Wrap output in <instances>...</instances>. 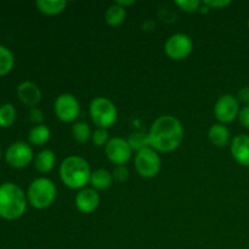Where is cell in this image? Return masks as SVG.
<instances>
[{
  "label": "cell",
  "instance_id": "cell-1",
  "mask_svg": "<svg viewBox=\"0 0 249 249\" xmlns=\"http://www.w3.org/2000/svg\"><path fill=\"white\" fill-rule=\"evenodd\" d=\"M150 146L157 152H173L184 140V126L173 116H160L148 131Z\"/></svg>",
  "mask_w": 249,
  "mask_h": 249
},
{
  "label": "cell",
  "instance_id": "cell-2",
  "mask_svg": "<svg viewBox=\"0 0 249 249\" xmlns=\"http://www.w3.org/2000/svg\"><path fill=\"white\" fill-rule=\"evenodd\" d=\"M27 195L18 185L4 182L0 185V218L16 220L21 218L27 209Z\"/></svg>",
  "mask_w": 249,
  "mask_h": 249
},
{
  "label": "cell",
  "instance_id": "cell-3",
  "mask_svg": "<svg viewBox=\"0 0 249 249\" xmlns=\"http://www.w3.org/2000/svg\"><path fill=\"white\" fill-rule=\"evenodd\" d=\"M89 163L79 156L65 158L60 165V178L65 186L72 190H83L91 177Z\"/></svg>",
  "mask_w": 249,
  "mask_h": 249
},
{
  "label": "cell",
  "instance_id": "cell-4",
  "mask_svg": "<svg viewBox=\"0 0 249 249\" xmlns=\"http://www.w3.org/2000/svg\"><path fill=\"white\" fill-rule=\"evenodd\" d=\"M57 196V189L48 178H38L29 185L27 201L33 208L46 209L53 203Z\"/></svg>",
  "mask_w": 249,
  "mask_h": 249
},
{
  "label": "cell",
  "instance_id": "cell-5",
  "mask_svg": "<svg viewBox=\"0 0 249 249\" xmlns=\"http://www.w3.org/2000/svg\"><path fill=\"white\" fill-rule=\"evenodd\" d=\"M89 113L95 125L102 129L112 126L118 118L116 105L106 97H95L90 102Z\"/></svg>",
  "mask_w": 249,
  "mask_h": 249
},
{
  "label": "cell",
  "instance_id": "cell-6",
  "mask_svg": "<svg viewBox=\"0 0 249 249\" xmlns=\"http://www.w3.org/2000/svg\"><path fill=\"white\" fill-rule=\"evenodd\" d=\"M162 160L157 151L152 147H146L136 152L135 168L138 174L143 179H152L160 173Z\"/></svg>",
  "mask_w": 249,
  "mask_h": 249
},
{
  "label": "cell",
  "instance_id": "cell-7",
  "mask_svg": "<svg viewBox=\"0 0 249 249\" xmlns=\"http://www.w3.org/2000/svg\"><path fill=\"white\" fill-rule=\"evenodd\" d=\"M194 50V41L187 34L177 33L167 39L164 51L172 60L180 61L190 56Z\"/></svg>",
  "mask_w": 249,
  "mask_h": 249
},
{
  "label": "cell",
  "instance_id": "cell-8",
  "mask_svg": "<svg viewBox=\"0 0 249 249\" xmlns=\"http://www.w3.org/2000/svg\"><path fill=\"white\" fill-rule=\"evenodd\" d=\"M240 102L237 97L231 94H225L218 99L214 106V116L220 124H228L238 118Z\"/></svg>",
  "mask_w": 249,
  "mask_h": 249
},
{
  "label": "cell",
  "instance_id": "cell-9",
  "mask_svg": "<svg viewBox=\"0 0 249 249\" xmlns=\"http://www.w3.org/2000/svg\"><path fill=\"white\" fill-rule=\"evenodd\" d=\"M53 111L56 117L63 123L74 122L80 113L79 101L72 94H61L55 100Z\"/></svg>",
  "mask_w": 249,
  "mask_h": 249
},
{
  "label": "cell",
  "instance_id": "cell-10",
  "mask_svg": "<svg viewBox=\"0 0 249 249\" xmlns=\"http://www.w3.org/2000/svg\"><path fill=\"white\" fill-rule=\"evenodd\" d=\"M33 150L28 143L23 141H17L9 146L5 152V160L10 167L15 169H22L33 160Z\"/></svg>",
  "mask_w": 249,
  "mask_h": 249
},
{
  "label": "cell",
  "instance_id": "cell-11",
  "mask_svg": "<svg viewBox=\"0 0 249 249\" xmlns=\"http://www.w3.org/2000/svg\"><path fill=\"white\" fill-rule=\"evenodd\" d=\"M133 152L128 140L118 136L109 139L105 146V153L109 162L114 165H125V163L131 158Z\"/></svg>",
  "mask_w": 249,
  "mask_h": 249
},
{
  "label": "cell",
  "instance_id": "cell-12",
  "mask_svg": "<svg viewBox=\"0 0 249 249\" xmlns=\"http://www.w3.org/2000/svg\"><path fill=\"white\" fill-rule=\"evenodd\" d=\"M100 204V197L96 190L83 189L75 196V207L83 214H90L97 209Z\"/></svg>",
  "mask_w": 249,
  "mask_h": 249
},
{
  "label": "cell",
  "instance_id": "cell-13",
  "mask_svg": "<svg viewBox=\"0 0 249 249\" xmlns=\"http://www.w3.org/2000/svg\"><path fill=\"white\" fill-rule=\"evenodd\" d=\"M231 155L242 167H249V135L240 134L231 142Z\"/></svg>",
  "mask_w": 249,
  "mask_h": 249
},
{
  "label": "cell",
  "instance_id": "cell-14",
  "mask_svg": "<svg viewBox=\"0 0 249 249\" xmlns=\"http://www.w3.org/2000/svg\"><path fill=\"white\" fill-rule=\"evenodd\" d=\"M17 95L21 102L29 106L36 107L41 101V91L38 85L33 82H23L17 88Z\"/></svg>",
  "mask_w": 249,
  "mask_h": 249
},
{
  "label": "cell",
  "instance_id": "cell-15",
  "mask_svg": "<svg viewBox=\"0 0 249 249\" xmlns=\"http://www.w3.org/2000/svg\"><path fill=\"white\" fill-rule=\"evenodd\" d=\"M230 130L224 124L216 123L211 126L208 131L209 141L216 147H224L230 142Z\"/></svg>",
  "mask_w": 249,
  "mask_h": 249
},
{
  "label": "cell",
  "instance_id": "cell-16",
  "mask_svg": "<svg viewBox=\"0 0 249 249\" xmlns=\"http://www.w3.org/2000/svg\"><path fill=\"white\" fill-rule=\"evenodd\" d=\"M56 156L51 150H43L34 158V167L41 174L50 173L55 168Z\"/></svg>",
  "mask_w": 249,
  "mask_h": 249
},
{
  "label": "cell",
  "instance_id": "cell-17",
  "mask_svg": "<svg viewBox=\"0 0 249 249\" xmlns=\"http://www.w3.org/2000/svg\"><path fill=\"white\" fill-rule=\"evenodd\" d=\"M113 181V175L106 169L95 170L90 177V184H91L92 189L96 190V191H104V190L109 189Z\"/></svg>",
  "mask_w": 249,
  "mask_h": 249
},
{
  "label": "cell",
  "instance_id": "cell-18",
  "mask_svg": "<svg viewBox=\"0 0 249 249\" xmlns=\"http://www.w3.org/2000/svg\"><path fill=\"white\" fill-rule=\"evenodd\" d=\"M36 6L41 14L48 15V16H56L60 15L61 12L65 11L66 6H67V1L65 0H38L36 2Z\"/></svg>",
  "mask_w": 249,
  "mask_h": 249
},
{
  "label": "cell",
  "instance_id": "cell-19",
  "mask_svg": "<svg viewBox=\"0 0 249 249\" xmlns=\"http://www.w3.org/2000/svg\"><path fill=\"white\" fill-rule=\"evenodd\" d=\"M50 129L46 125H44V124H40V125H36L31 129L28 134V140L31 145L43 146L50 140Z\"/></svg>",
  "mask_w": 249,
  "mask_h": 249
},
{
  "label": "cell",
  "instance_id": "cell-20",
  "mask_svg": "<svg viewBox=\"0 0 249 249\" xmlns=\"http://www.w3.org/2000/svg\"><path fill=\"white\" fill-rule=\"evenodd\" d=\"M126 17V11L124 7L119 6L114 2L113 5L107 9L106 14H105V19H106L107 24L111 27H118L125 21Z\"/></svg>",
  "mask_w": 249,
  "mask_h": 249
},
{
  "label": "cell",
  "instance_id": "cell-21",
  "mask_svg": "<svg viewBox=\"0 0 249 249\" xmlns=\"http://www.w3.org/2000/svg\"><path fill=\"white\" fill-rule=\"evenodd\" d=\"M15 57L14 53L6 46L0 45V77L6 75L14 68Z\"/></svg>",
  "mask_w": 249,
  "mask_h": 249
},
{
  "label": "cell",
  "instance_id": "cell-22",
  "mask_svg": "<svg viewBox=\"0 0 249 249\" xmlns=\"http://www.w3.org/2000/svg\"><path fill=\"white\" fill-rule=\"evenodd\" d=\"M91 135L92 133L90 130V126L84 122H78L72 126V136L77 142L85 143L91 139Z\"/></svg>",
  "mask_w": 249,
  "mask_h": 249
},
{
  "label": "cell",
  "instance_id": "cell-23",
  "mask_svg": "<svg viewBox=\"0 0 249 249\" xmlns=\"http://www.w3.org/2000/svg\"><path fill=\"white\" fill-rule=\"evenodd\" d=\"M126 140H128L131 150L136 151V152H139V151L143 150V148H146V147H151L150 139H148V134H146V133L136 131V133L131 134V135L129 136V139H126Z\"/></svg>",
  "mask_w": 249,
  "mask_h": 249
},
{
  "label": "cell",
  "instance_id": "cell-24",
  "mask_svg": "<svg viewBox=\"0 0 249 249\" xmlns=\"http://www.w3.org/2000/svg\"><path fill=\"white\" fill-rule=\"evenodd\" d=\"M16 121V108L11 104H4L0 106V126L9 128Z\"/></svg>",
  "mask_w": 249,
  "mask_h": 249
},
{
  "label": "cell",
  "instance_id": "cell-25",
  "mask_svg": "<svg viewBox=\"0 0 249 249\" xmlns=\"http://www.w3.org/2000/svg\"><path fill=\"white\" fill-rule=\"evenodd\" d=\"M175 5L184 12L192 14V12H196L201 9L202 2L198 0H178V1H175Z\"/></svg>",
  "mask_w": 249,
  "mask_h": 249
},
{
  "label": "cell",
  "instance_id": "cell-26",
  "mask_svg": "<svg viewBox=\"0 0 249 249\" xmlns=\"http://www.w3.org/2000/svg\"><path fill=\"white\" fill-rule=\"evenodd\" d=\"M108 131L107 129L97 128L96 130L92 133L91 135V141L95 146H105L108 142Z\"/></svg>",
  "mask_w": 249,
  "mask_h": 249
},
{
  "label": "cell",
  "instance_id": "cell-27",
  "mask_svg": "<svg viewBox=\"0 0 249 249\" xmlns=\"http://www.w3.org/2000/svg\"><path fill=\"white\" fill-rule=\"evenodd\" d=\"M113 179L118 182H124L129 179V170L125 165H116L113 173Z\"/></svg>",
  "mask_w": 249,
  "mask_h": 249
},
{
  "label": "cell",
  "instance_id": "cell-28",
  "mask_svg": "<svg viewBox=\"0 0 249 249\" xmlns=\"http://www.w3.org/2000/svg\"><path fill=\"white\" fill-rule=\"evenodd\" d=\"M230 4V0H204L203 1V5L208 9H224Z\"/></svg>",
  "mask_w": 249,
  "mask_h": 249
},
{
  "label": "cell",
  "instance_id": "cell-29",
  "mask_svg": "<svg viewBox=\"0 0 249 249\" xmlns=\"http://www.w3.org/2000/svg\"><path fill=\"white\" fill-rule=\"evenodd\" d=\"M29 121L36 125H40L41 122L44 121V113L36 107H33V108L29 109Z\"/></svg>",
  "mask_w": 249,
  "mask_h": 249
},
{
  "label": "cell",
  "instance_id": "cell-30",
  "mask_svg": "<svg viewBox=\"0 0 249 249\" xmlns=\"http://www.w3.org/2000/svg\"><path fill=\"white\" fill-rule=\"evenodd\" d=\"M238 119H240L241 124L246 128L249 129V105L243 107L240 111V114H238Z\"/></svg>",
  "mask_w": 249,
  "mask_h": 249
},
{
  "label": "cell",
  "instance_id": "cell-31",
  "mask_svg": "<svg viewBox=\"0 0 249 249\" xmlns=\"http://www.w3.org/2000/svg\"><path fill=\"white\" fill-rule=\"evenodd\" d=\"M236 97H237L238 102H242V104H245L246 106L249 105V87L242 88V89L238 91L237 96Z\"/></svg>",
  "mask_w": 249,
  "mask_h": 249
},
{
  "label": "cell",
  "instance_id": "cell-32",
  "mask_svg": "<svg viewBox=\"0 0 249 249\" xmlns=\"http://www.w3.org/2000/svg\"><path fill=\"white\" fill-rule=\"evenodd\" d=\"M116 4L126 9V6H131V5L135 4V0H118V1H116Z\"/></svg>",
  "mask_w": 249,
  "mask_h": 249
},
{
  "label": "cell",
  "instance_id": "cell-33",
  "mask_svg": "<svg viewBox=\"0 0 249 249\" xmlns=\"http://www.w3.org/2000/svg\"><path fill=\"white\" fill-rule=\"evenodd\" d=\"M0 157H1V148H0Z\"/></svg>",
  "mask_w": 249,
  "mask_h": 249
},
{
  "label": "cell",
  "instance_id": "cell-34",
  "mask_svg": "<svg viewBox=\"0 0 249 249\" xmlns=\"http://www.w3.org/2000/svg\"><path fill=\"white\" fill-rule=\"evenodd\" d=\"M248 29H249V19H248Z\"/></svg>",
  "mask_w": 249,
  "mask_h": 249
}]
</instances>
